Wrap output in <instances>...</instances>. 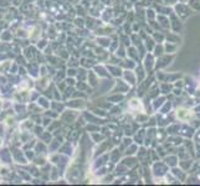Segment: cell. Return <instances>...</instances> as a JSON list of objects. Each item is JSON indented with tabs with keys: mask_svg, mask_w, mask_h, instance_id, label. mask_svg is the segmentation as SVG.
<instances>
[{
	"mask_svg": "<svg viewBox=\"0 0 200 186\" xmlns=\"http://www.w3.org/2000/svg\"><path fill=\"white\" fill-rule=\"evenodd\" d=\"M194 115V113L190 110V109H187V108H179L177 110V117L179 120H183V122H187L189 119H192Z\"/></svg>",
	"mask_w": 200,
	"mask_h": 186,
	"instance_id": "6da1fadb",
	"label": "cell"
},
{
	"mask_svg": "<svg viewBox=\"0 0 200 186\" xmlns=\"http://www.w3.org/2000/svg\"><path fill=\"white\" fill-rule=\"evenodd\" d=\"M129 107H131V108H134V109H139V107L142 108L139 100H137V99H132V100L129 102Z\"/></svg>",
	"mask_w": 200,
	"mask_h": 186,
	"instance_id": "7a4b0ae2",
	"label": "cell"
}]
</instances>
